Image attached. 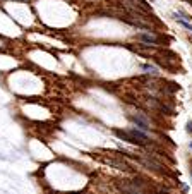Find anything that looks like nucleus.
Segmentation results:
<instances>
[{
    "instance_id": "1",
    "label": "nucleus",
    "mask_w": 192,
    "mask_h": 194,
    "mask_svg": "<svg viewBox=\"0 0 192 194\" xmlns=\"http://www.w3.org/2000/svg\"><path fill=\"white\" fill-rule=\"evenodd\" d=\"M115 134L118 136L120 139H124V141H129L132 143V144H141V146H148L149 144V136L146 134V132L139 131V129H129V131H115Z\"/></svg>"
},
{
    "instance_id": "2",
    "label": "nucleus",
    "mask_w": 192,
    "mask_h": 194,
    "mask_svg": "<svg viewBox=\"0 0 192 194\" xmlns=\"http://www.w3.org/2000/svg\"><path fill=\"white\" fill-rule=\"evenodd\" d=\"M118 189L122 191V194H149V189L146 182L142 180H120L118 182Z\"/></svg>"
},
{
    "instance_id": "3",
    "label": "nucleus",
    "mask_w": 192,
    "mask_h": 194,
    "mask_svg": "<svg viewBox=\"0 0 192 194\" xmlns=\"http://www.w3.org/2000/svg\"><path fill=\"white\" fill-rule=\"evenodd\" d=\"M134 158H136L141 165L151 168V170H156V172H159V174H165L166 172V167H163V165L159 163L158 160H155L151 155H141V157H134Z\"/></svg>"
},
{
    "instance_id": "4",
    "label": "nucleus",
    "mask_w": 192,
    "mask_h": 194,
    "mask_svg": "<svg viewBox=\"0 0 192 194\" xmlns=\"http://www.w3.org/2000/svg\"><path fill=\"white\" fill-rule=\"evenodd\" d=\"M103 161L107 165H110V167H113V168H118V170L132 172V167H130L124 158H103Z\"/></svg>"
},
{
    "instance_id": "5",
    "label": "nucleus",
    "mask_w": 192,
    "mask_h": 194,
    "mask_svg": "<svg viewBox=\"0 0 192 194\" xmlns=\"http://www.w3.org/2000/svg\"><path fill=\"white\" fill-rule=\"evenodd\" d=\"M130 120H132V122L137 126V129H139V131H142V132H148L149 129H151L148 119H146V117H142V115H139V113H137V115H130Z\"/></svg>"
},
{
    "instance_id": "6",
    "label": "nucleus",
    "mask_w": 192,
    "mask_h": 194,
    "mask_svg": "<svg viewBox=\"0 0 192 194\" xmlns=\"http://www.w3.org/2000/svg\"><path fill=\"white\" fill-rule=\"evenodd\" d=\"M137 38H139L141 41H144V43H151V45H156V43H158V38H156L153 33H142V34H137Z\"/></svg>"
},
{
    "instance_id": "7",
    "label": "nucleus",
    "mask_w": 192,
    "mask_h": 194,
    "mask_svg": "<svg viewBox=\"0 0 192 194\" xmlns=\"http://www.w3.org/2000/svg\"><path fill=\"white\" fill-rule=\"evenodd\" d=\"M142 71H146L148 74H156V72H158V69H156L155 65H142Z\"/></svg>"
},
{
    "instance_id": "8",
    "label": "nucleus",
    "mask_w": 192,
    "mask_h": 194,
    "mask_svg": "<svg viewBox=\"0 0 192 194\" xmlns=\"http://www.w3.org/2000/svg\"><path fill=\"white\" fill-rule=\"evenodd\" d=\"M187 131L192 132V124H187Z\"/></svg>"
},
{
    "instance_id": "9",
    "label": "nucleus",
    "mask_w": 192,
    "mask_h": 194,
    "mask_svg": "<svg viewBox=\"0 0 192 194\" xmlns=\"http://www.w3.org/2000/svg\"><path fill=\"white\" fill-rule=\"evenodd\" d=\"M190 177H192V168H190Z\"/></svg>"
}]
</instances>
